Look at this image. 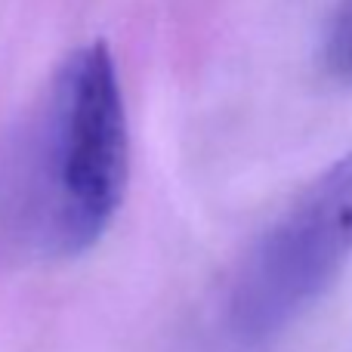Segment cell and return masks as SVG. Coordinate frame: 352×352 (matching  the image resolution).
I'll return each instance as SVG.
<instances>
[{
  "mask_svg": "<svg viewBox=\"0 0 352 352\" xmlns=\"http://www.w3.org/2000/svg\"><path fill=\"white\" fill-rule=\"evenodd\" d=\"M130 186V127L102 41L59 65L25 148L19 223L47 256H80L109 232Z\"/></svg>",
  "mask_w": 352,
  "mask_h": 352,
  "instance_id": "obj_1",
  "label": "cell"
},
{
  "mask_svg": "<svg viewBox=\"0 0 352 352\" xmlns=\"http://www.w3.org/2000/svg\"><path fill=\"white\" fill-rule=\"evenodd\" d=\"M352 256V148L328 164L250 244L226 287L232 343L256 349L285 334Z\"/></svg>",
  "mask_w": 352,
  "mask_h": 352,
  "instance_id": "obj_2",
  "label": "cell"
},
{
  "mask_svg": "<svg viewBox=\"0 0 352 352\" xmlns=\"http://www.w3.org/2000/svg\"><path fill=\"white\" fill-rule=\"evenodd\" d=\"M324 68L334 80L352 87V0H343L324 34Z\"/></svg>",
  "mask_w": 352,
  "mask_h": 352,
  "instance_id": "obj_3",
  "label": "cell"
}]
</instances>
